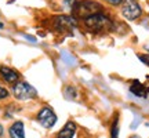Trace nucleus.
Segmentation results:
<instances>
[{"label":"nucleus","mask_w":149,"mask_h":138,"mask_svg":"<svg viewBox=\"0 0 149 138\" xmlns=\"http://www.w3.org/2000/svg\"><path fill=\"white\" fill-rule=\"evenodd\" d=\"M104 7L97 1L93 0H80L73 6V14L79 18H88V17L94 15V14H100L102 13Z\"/></svg>","instance_id":"obj_1"},{"label":"nucleus","mask_w":149,"mask_h":138,"mask_svg":"<svg viewBox=\"0 0 149 138\" xmlns=\"http://www.w3.org/2000/svg\"><path fill=\"white\" fill-rule=\"evenodd\" d=\"M86 28L91 31V32H108L112 29V21L107 15H104L102 13L100 14H94V15L88 17L84 20Z\"/></svg>","instance_id":"obj_2"},{"label":"nucleus","mask_w":149,"mask_h":138,"mask_svg":"<svg viewBox=\"0 0 149 138\" xmlns=\"http://www.w3.org/2000/svg\"><path fill=\"white\" fill-rule=\"evenodd\" d=\"M13 93H14V95H15L17 100H19V101L32 100V98H35V97L37 95V91L35 90V87L31 86L29 83H26V82L17 83V84L14 86V89H13Z\"/></svg>","instance_id":"obj_3"},{"label":"nucleus","mask_w":149,"mask_h":138,"mask_svg":"<svg viewBox=\"0 0 149 138\" xmlns=\"http://www.w3.org/2000/svg\"><path fill=\"white\" fill-rule=\"evenodd\" d=\"M36 119L39 123L42 124L44 128H51L57 123V115L54 113V111L48 106H43L40 111L37 112Z\"/></svg>","instance_id":"obj_4"},{"label":"nucleus","mask_w":149,"mask_h":138,"mask_svg":"<svg viewBox=\"0 0 149 138\" xmlns=\"http://www.w3.org/2000/svg\"><path fill=\"white\" fill-rule=\"evenodd\" d=\"M141 7L137 3V0H124L122 6V14L127 20L133 21V20H137L139 15H141Z\"/></svg>","instance_id":"obj_5"},{"label":"nucleus","mask_w":149,"mask_h":138,"mask_svg":"<svg viewBox=\"0 0 149 138\" xmlns=\"http://www.w3.org/2000/svg\"><path fill=\"white\" fill-rule=\"evenodd\" d=\"M0 76H1V79L6 80L7 83H17L18 79H19L18 72H15L14 69L8 68V66H1V68H0Z\"/></svg>","instance_id":"obj_6"},{"label":"nucleus","mask_w":149,"mask_h":138,"mask_svg":"<svg viewBox=\"0 0 149 138\" xmlns=\"http://www.w3.org/2000/svg\"><path fill=\"white\" fill-rule=\"evenodd\" d=\"M76 124L74 122L69 120V122H66L64 127L61 128V131L57 134V138H73L74 133H76Z\"/></svg>","instance_id":"obj_7"},{"label":"nucleus","mask_w":149,"mask_h":138,"mask_svg":"<svg viewBox=\"0 0 149 138\" xmlns=\"http://www.w3.org/2000/svg\"><path fill=\"white\" fill-rule=\"evenodd\" d=\"M11 138H25V131H24V123L22 122H15L11 124V127L8 128Z\"/></svg>","instance_id":"obj_8"},{"label":"nucleus","mask_w":149,"mask_h":138,"mask_svg":"<svg viewBox=\"0 0 149 138\" xmlns=\"http://www.w3.org/2000/svg\"><path fill=\"white\" fill-rule=\"evenodd\" d=\"M130 91L133 93L134 95L139 97V98H145L146 97V89L142 83H139L138 80H134L133 84L130 86Z\"/></svg>","instance_id":"obj_9"},{"label":"nucleus","mask_w":149,"mask_h":138,"mask_svg":"<svg viewBox=\"0 0 149 138\" xmlns=\"http://www.w3.org/2000/svg\"><path fill=\"white\" fill-rule=\"evenodd\" d=\"M119 135V120L117 117L113 120V124H112V128H111V138H117Z\"/></svg>","instance_id":"obj_10"},{"label":"nucleus","mask_w":149,"mask_h":138,"mask_svg":"<svg viewBox=\"0 0 149 138\" xmlns=\"http://www.w3.org/2000/svg\"><path fill=\"white\" fill-rule=\"evenodd\" d=\"M138 58L141 59L145 65L149 66V54H138Z\"/></svg>","instance_id":"obj_11"},{"label":"nucleus","mask_w":149,"mask_h":138,"mask_svg":"<svg viewBox=\"0 0 149 138\" xmlns=\"http://www.w3.org/2000/svg\"><path fill=\"white\" fill-rule=\"evenodd\" d=\"M7 97H8V91L6 90L4 87L0 86V100H4V98H7Z\"/></svg>","instance_id":"obj_12"},{"label":"nucleus","mask_w":149,"mask_h":138,"mask_svg":"<svg viewBox=\"0 0 149 138\" xmlns=\"http://www.w3.org/2000/svg\"><path fill=\"white\" fill-rule=\"evenodd\" d=\"M109 4H112V6H117V4H120L123 0H107Z\"/></svg>","instance_id":"obj_13"},{"label":"nucleus","mask_w":149,"mask_h":138,"mask_svg":"<svg viewBox=\"0 0 149 138\" xmlns=\"http://www.w3.org/2000/svg\"><path fill=\"white\" fill-rule=\"evenodd\" d=\"M3 133H4V128H3V126H1V124H0V137H1V135H3Z\"/></svg>","instance_id":"obj_14"},{"label":"nucleus","mask_w":149,"mask_h":138,"mask_svg":"<svg viewBox=\"0 0 149 138\" xmlns=\"http://www.w3.org/2000/svg\"><path fill=\"white\" fill-rule=\"evenodd\" d=\"M130 138H141V137H139V135H131Z\"/></svg>","instance_id":"obj_15"},{"label":"nucleus","mask_w":149,"mask_h":138,"mask_svg":"<svg viewBox=\"0 0 149 138\" xmlns=\"http://www.w3.org/2000/svg\"><path fill=\"white\" fill-rule=\"evenodd\" d=\"M0 28H3V24H0Z\"/></svg>","instance_id":"obj_16"}]
</instances>
